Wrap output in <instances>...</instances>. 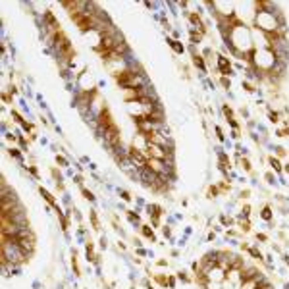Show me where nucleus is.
Segmentation results:
<instances>
[{"label": "nucleus", "instance_id": "23", "mask_svg": "<svg viewBox=\"0 0 289 289\" xmlns=\"http://www.w3.org/2000/svg\"><path fill=\"white\" fill-rule=\"evenodd\" d=\"M12 118H14V119H16V122H18L19 125H21V124H25V122H23V118H21V116H19V114H18V112H16V110H12Z\"/></svg>", "mask_w": 289, "mask_h": 289}, {"label": "nucleus", "instance_id": "5", "mask_svg": "<svg viewBox=\"0 0 289 289\" xmlns=\"http://www.w3.org/2000/svg\"><path fill=\"white\" fill-rule=\"evenodd\" d=\"M39 191H41V195L45 197V201H46V202H48V204H50V206L56 210V214H58V212H62V210H60V206H58V202L54 201V197H52V195H50L48 191H46L45 187H39Z\"/></svg>", "mask_w": 289, "mask_h": 289}, {"label": "nucleus", "instance_id": "7", "mask_svg": "<svg viewBox=\"0 0 289 289\" xmlns=\"http://www.w3.org/2000/svg\"><path fill=\"white\" fill-rule=\"evenodd\" d=\"M85 254H87V260L89 262H96V260H98V256L95 254V245H93L91 239H89L87 245H85Z\"/></svg>", "mask_w": 289, "mask_h": 289}, {"label": "nucleus", "instance_id": "26", "mask_svg": "<svg viewBox=\"0 0 289 289\" xmlns=\"http://www.w3.org/2000/svg\"><path fill=\"white\" fill-rule=\"evenodd\" d=\"M241 164H243V168H245V170H247V172H251V170H252V166H251V162H249V160H247V158H241Z\"/></svg>", "mask_w": 289, "mask_h": 289}, {"label": "nucleus", "instance_id": "21", "mask_svg": "<svg viewBox=\"0 0 289 289\" xmlns=\"http://www.w3.org/2000/svg\"><path fill=\"white\" fill-rule=\"evenodd\" d=\"M177 278H179L181 281H183V283H189V281H191V278H189V276L185 274L183 270H181V272H177Z\"/></svg>", "mask_w": 289, "mask_h": 289}, {"label": "nucleus", "instance_id": "34", "mask_svg": "<svg viewBox=\"0 0 289 289\" xmlns=\"http://www.w3.org/2000/svg\"><path fill=\"white\" fill-rule=\"evenodd\" d=\"M222 85H224L225 89H230V79H228V77H222Z\"/></svg>", "mask_w": 289, "mask_h": 289}, {"label": "nucleus", "instance_id": "11", "mask_svg": "<svg viewBox=\"0 0 289 289\" xmlns=\"http://www.w3.org/2000/svg\"><path fill=\"white\" fill-rule=\"evenodd\" d=\"M189 19H191V23H193V25H197V27L201 29V33H204V23L201 21V18H199L197 14H191V16H189Z\"/></svg>", "mask_w": 289, "mask_h": 289}, {"label": "nucleus", "instance_id": "25", "mask_svg": "<svg viewBox=\"0 0 289 289\" xmlns=\"http://www.w3.org/2000/svg\"><path fill=\"white\" fill-rule=\"evenodd\" d=\"M119 197H122V199H124V201H131V195H129V193L127 191H125V189H122V191H119Z\"/></svg>", "mask_w": 289, "mask_h": 289}, {"label": "nucleus", "instance_id": "32", "mask_svg": "<svg viewBox=\"0 0 289 289\" xmlns=\"http://www.w3.org/2000/svg\"><path fill=\"white\" fill-rule=\"evenodd\" d=\"M27 168H29V172H31L35 177H39V172H37V168H35V166H27Z\"/></svg>", "mask_w": 289, "mask_h": 289}, {"label": "nucleus", "instance_id": "12", "mask_svg": "<svg viewBox=\"0 0 289 289\" xmlns=\"http://www.w3.org/2000/svg\"><path fill=\"white\" fill-rule=\"evenodd\" d=\"M272 216H274V214H272V206H270V204H266V206L262 208V212H260V218H262V220H266V222H270Z\"/></svg>", "mask_w": 289, "mask_h": 289}, {"label": "nucleus", "instance_id": "27", "mask_svg": "<svg viewBox=\"0 0 289 289\" xmlns=\"http://www.w3.org/2000/svg\"><path fill=\"white\" fill-rule=\"evenodd\" d=\"M224 114L228 116V122H230V119H233V114H231V108H230V106H224Z\"/></svg>", "mask_w": 289, "mask_h": 289}, {"label": "nucleus", "instance_id": "29", "mask_svg": "<svg viewBox=\"0 0 289 289\" xmlns=\"http://www.w3.org/2000/svg\"><path fill=\"white\" fill-rule=\"evenodd\" d=\"M216 195H218V187H210V189H208V199L216 197Z\"/></svg>", "mask_w": 289, "mask_h": 289}, {"label": "nucleus", "instance_id": "10", "mask_svg": "<svg viewBox=\"0 0 289 289\" xmlns=\"http://www.w3.org/2000/svg\"><path fill=\"white\" fill-rule=\"evenodd\" d=\"M166 42H168V45H170L172 48H174V50L177 52V54H183V50H185V48H183V45H181L179 41H175V39H168Z\"/></svg>", "mask_w": 289, "mask_h": 289}, {"label": "nucleus", "instance_id": "42", "mask_svg": "<svg viewBox=\"0 0 289 289\" xmlns=\"http://www.w3.org/2000/svg\"><path fill=\"white\" fill-rule=\"evenodd\" d=\"M100 247L106 249V237H100Z\"/></svg>", "mask_w": 289, "mask_h": 289}, {"label": "nucleus", "instance_id": "28", "mask_svg": "<svg viewBox=\"0 0 289 289\" xmlns=\"http://www.w3.org/2000/svg\"><path fill=\"white\" fill-rule=\"evenodd\" d=\"M10 156H14V158H21V154H19V151H18V148H10Z\"/></svg>", "mask_w": 289, "mask_h": 289}, {"label": "nucleus", "instance_id": "20", "mask_svg": "<svg viewBox=\"0 0 289 289\" xmlns=\"http://www.w3.org/2000/svg\"><path fill=\"white\" fill-rule=\"evenodd\" d=\"M81 193H83V197H85V199H87V201H95V195H93V193L91 191H89V189H85V187H81Z\"/></svg>", "mask_w": 289, "mask_h": 289}, {"label": "nucleus", "instance_id": "2", "mask_svg": "<svg viewBox=\"0 0 289 289\" xmlns=\"http://www.w3.org/2000/svg\"><path fill=\"white\" fill-rule=\"evenodd\" d=\"M256 23L264 29V31H276V29H278L276 19H274V14H272V12H258Z\"/></svg>", "mask_w": 289, "mask_h": 289}, {"label": "nucleus", "instance_id": "18", "mask_svg": "<svg viewBox=\"0 0 289 289\" xmlns=\"http://www.w3.org/2000/svg\"><path fill=\"white\" fill-rule=\"evenodd\" d=\"M91 222H93V228H95L96 231L100 230V224H98V218H96V212H95V210L91 212Z\"/></svg>", "mask_w": 289, "mask_h": 289}, {"label": "nucleus", "instance_id": "1", "mask_svg": "<svg viewBox=\"0 0 289 289\" xmlns=\"http://www.w3.org/2000/svg\"><path fill=\"white\" fill-rule=\"evenodd\" d=\"M116 81L122 89L131 91V89L139 87V73H135L133 69H124V71L116 73Z\"/></svg>", "mask_w": 289, "mask_h": 289}, {"label": "nucleus", "instance_id": "6", "mask_svg": "<svg viewBox=\"0 0 289 289\" xmlns=\"http://www.w3.org/2000/svg\"><path fill=\"white\" fill-rule=\"evenodd\" d=\"M218 66H220V71H222L224 75L231 73V66H230V60L225 58V56L218 54Z\"/></svg>", "mask_w": 289, "mask_h": 289}, {"label": "nucleus", "instance_id": "8", "mask_svg": "<svg viewBox=\"0 0 289 289\" xmlns=\"http://www.w3.org/2000/svg\"><path fill=\"white\" fill-rule=\"evenodd\" d=\"M241 249H243V251H247L252 258H256V260L264 262V256H262V252L258 251V249H254V247H247V245H243V243H241Z\"/></svg>", "mask_w": 289, "mask_h": 289}, {"label": "nucleus", "instance_id": "14", "mask_svg": "<svg viewBox=\"0 0 289 289\" xmlns=\"http://www.w3.org/2000/svg\"><path fill=\"white\" fill-rule=\"evenodd\" d=\"M225 168H230V158H228L224 152H220V170L225 172Z\"/></svg>", "mask_w": 289, "mask_h": 289}, {"label": "nucleus", "instance_id": "4", "mask_svg": "<svg viewBox=\"0 0 289 289\" xmlns=\"http://www.w3.org/2000/svg\"><path fill=\"white\" fill-rule=\"evenodd\" d=\"M262 272L258 270V268H247V270H241V285L245 283V281L249 280H254V278H258Z\"/></svg>", "mask_w": 289, "mask_h": 289}, {"label": "nucleus", "instance_id": "43", "mask_svg": "<svg viewBox=\"0 0 289 289\" xmlns=\"http://www.w3.org/2000/svg\"><path fill=\"white\" fill-rule=\"evenodd\" d=\"M285 264H287V266H289V256H285Z\"/></svg>", "mask_w": 289, "mask_h": 289}, {"label": "nucleus", "instance_id": "9", "mask_svg": "<svg viewBox=\"0 0 289 289\" xmlns=\"http://www.w3.org/2000/svg\"><path fill=\"white\" fill-rule=\"evenodd\" d=\"M141 233L145 235L147 239H151L152 243H156V235H154V231H152L151 225H141Z\"/></svg>", "mask_w": 289, "mask_h": 289}, {"label": "nucleus", "instance_id": "31", "mask_svg": "<svg viewBox=\"0 0 289 289\" xmlns=\"http://www.w3.org/2000/svg\"><path fill=\"white\" fill-rule=\"evenodd\" d=\"M264 179H266L268 183H274V174H272V172H268V174L264 175Z\"/></svg>", "mask_w": 289, "mask_h": 289}, {"label": "nucleus", "instance_id": "19", "mask_svg": "<svg viewBox=\"0 0 289 289\" xmlns=\"http://www.w3.org/2000/svg\"><path fill=\"white\" fill-rule=\"evenodd\" d=\"M193 64L197 66V68H201V69H204V62H202V58H201V56H197V54L193 56Z\"/></svg>", "mask_w": 289, "mask_h": 289}, {"label": "nucleus", "instance_id": "13", "mask_svg": "<svg viewBox=\"0 0 289 289\" xmlns=\"http://www.w3.org/2000/svg\"><path fill=\"white\" fill-rule=\"evenodd\" d=\"M268 162H270V166H272V170H274V172H281V170H283V168H281V164H280V160H278V158H274V156H270V158H268Z\"/></svg>", "mask_w": 289, "mask_h": 289}, {"label": "nucleus", "instance_id": "24", "mask_svg": "<svg viewBox=\"0 0 289 289\" xmlns=\"http://www.w3.org/2000/svg\"><path fill=\"white\" fill-rule=\"evenodd\" d=\"M56 162H58L62 168H64V166H68V160H66L64 156H60V154H56Z\"/></svg>", "mask_w": 289, "mask_h": 289}, {"label": "nucleus", "instance_id": "3", "mask_svg": "<svg viewBox=\"0 0 289 289\" xmlns=\"http://www.w3.org/2000/svg\"><path fill=\"white\" fill-rule=\"evenodd\" d=\"M147 212H148V216L152 218V224H154V225L160 224V216H162V206H160V204H148Z\"/></svg>", "mask_w": 289, "mask_h": 289}, {"label": "nucleus", "instance_id": "30", "mask_svg": "<svg viewBox=\"0 0 289 289\" xmlns=\"http://www.w3.org/2000/svg\"><path fill=\"white\" fill-rule=\"evenodd\" d=\"M168 287H170V289L175 287V278H174V276H170V278H168Z\"/></svg>", "mask_w": 289, "mask_h": 289}, {"label": "nucleus", "instance_id": "36", "mask_svg": "<svg viewBox=\"0 0 289 289\" xmlns=\"http://www.w3.org/2000/svg\"><path fill=\"white\" fill-rule=\"evenodd\" d=\"M256 239H258V241H268V237H266L264 233H258V235H256Z\"/></svg>", "mask_w": 289, "mask_h": 289}, {"label": "nucleus", "instance_id": "37", "mask_svg": "<svg viewBox=\"0 0 289 289\" xmlns=\"http://www.w3.org/2000/svg\"><path fill=\"white\" fill-rule=\"evenodd\" d=\"M222 224H225V225H230V224H231V220H230V218H225V216H222Z\"/></svg>", "mask_w": 289, "mask_h": 289}, {"label": "nucleus", "instance_id": "40", "mask_svg": "<svg viewBox=\"0 0 289 289\" xmlns=\"http://www.w3.org/2000/svg\"><path fill=\"white\" fill-rule=\"evenodd\" d=\"M249 212H251V208H249V206H245V208H243V216H245V218L249 216Z\"/></svg>", "mask_w": 289, "mask_h": 289}, {"label": "nucleus", "instance_id": "39", "mask_svg": "<svg viewBox=\"0 0 289 289\" xmlns=\"http://www.w3.org/2000/svg\"><path fill=\"white\" fill-rule=\"evenodd\" d=\"M276 151H278V156H283V154H285V151H283V148H281V147H278V148H276Z\"/></svg>", "mask_w": 289, "mask_h": 289}, {"label": "nucleus", "instance_id": "22", "mask_svg": "<svg viewBox=\"0 0 289 289\" xmlns=\"http://www.w3.org/2000/svg\"><path fill=\"white\" fill-rule=\"evenodd\" d=\"M201 37H202L201 33H195V31H191V42H195V45H197V42L201 41Z\"/></svg>", "mask_w": 289, "mask_h": 289}, {"label": "nucleus", "instance_id": "17", "mask_svg": "<svg viewBox=\"0 0 289 289\" xmlns=\"http://www.w3.org/2000/svg\"><path fill=\"white\" fill-rule=\"evenodd\" d=\"M71 266H73L75 276H81V270H79V264H77V256H75V251H73V258H71Z\"/></svg>", "mask_w": 289, "mask_h": 289}, {"label": "nucleus", "instance_id": "41", "mask_svg": "<svg viewBox=\"0 0 289 289\" xmlns=\"http://www.w3.org/2000/svg\"><path fill=\"white\" fill-rule=\"evenodd\" d=\"M162 233H164L166 237H170V230H168V228H162Z\"/></svg>", "mask_w": 289, "mask_h": 289}, {"label": "nucleus", "instance_id": "38", "mask_svg": "<svg viewBox=\"0 0 289 289\" xmlns=\"http://www.w3.org/2000/svg\"><path fill=\"white\" fill-rule=\"evenodd\" d=\"M73 181H75V183H79V185H81V183H83V177H81V175H75V179H73Z\"/></svg>", "mask_w": 289, "mask_h": 289}, {"label": "nucleus", "instance_id": "33", "mask_svg": "<svg viewBox=\"0 0 289 289\" xmlns=\"http://www.w3.org/2000/svg\"><path fill=\"white\" fill-rule=\"evenodd\" d=\"M268 116H270V122H274V124L278 122V114H276V112H270Z\"/></svg>", "mask_w": 289, "mask_h": 289}, {"label": "nucleus", "instance_id": "44", "mask_svg": "<svg viewBox=\"0 0 289 289\" xmlns=\"http://www.w3.org/2000/svg\"><path fill=\"white\" fill-rule=\"evenodd\" d=\"M285 289H289V283H287V285H285Z\"/></svg>", "mask_w": 289, "mask_h": 289}, {"label": "nucleus", "instance_id": "16", "mask_svg": "<svg viewBox=\"0 0 289 289\" xmlns=\"http://www.w3.org/2000/svg\"><path fill=\"white\" fill-rule=\"evenodd\" d=\"M125 212H127V218L131 224H139V214H135L133 210H125Z\"/></svg>", "mask_w": 289, "mask_h": 289}, {"label": "nucleus", "instance_id": "15", "mask_svg": "<svg viewBox=\"0 0 289 289\" xmlns=\"http://www.w3.org/2000/svg\"><path fill=\"white\" fill-rule=\"evenodd\" d=\"M154 280H156V283H160L162 287H166V285H168V276H164V274H156Z\"/></svg>", "mask_w": 289, "mask_h": 289}, {"label": "nucleus", "instance_id": "35", "mask_svg": "<svg viewBox=\"0 0 289 289\" xmlns=\"http://www.w3.org/2000/svg\"><path fill=\"white\" fill-rule=\"evenodd\" d=\"M216 133H218V139H220V141H224V133H222L220 127H216Z\"/></svg>", "mask_w": 289, "mask_h": 289}]
</instances>
